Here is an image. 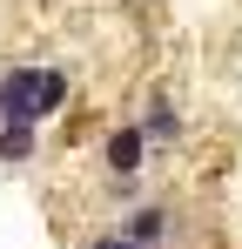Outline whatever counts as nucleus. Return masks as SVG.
Segmentation results:
<instances>
[{
	"label": "nucleus",
	"instance_id": "1",
	"mask_svg": "<svg viewBox=\"0 0 242 249\" xmlns=\"http://www.w3.org/2000/svg\"><path fill=\"white\" fill-rule=\"evenodd\" d=\"M40 74L47 68H7L0 74V122H40Z\"/></svg>",
	"mask_w": 242,
	"mask_h": 249
},
{
	"label": "nucleus",
	"instance_id": "2",
	"mask_svg": "<svg viewBox=\"0 0 242 249\" xmlns=\"http://www.w3.org/2000/svg\"><path fill=\"white\" fill-rule=\"evenodd\" d=\"M101 162H108V175H115V182H135V175H141V162H148V135H141V122L108 128V142H101Z\"/></svg>",
	"mask_w": 242,
	"mask_h": 249
},
{
	"label": "nucleus",
	"instance_id": "3",
	"mask_svg": "<svg viewBox=\"0 0 242 249\" xmlns=\"http://www.w3.org/2000/svg\"><path fill=\"white\" fill-rule=\"evenodd\" d=\"M121 236L141 243V249H161V243H168V209H161V202H135L128 215H121Z\"/></svg>",
	"mask_w": 242,
	"mask_h": 249
},
{
	"label": "nucleus",
	"instance_id": "4",
	"mask_svg": "<svg viewBox=\"0 0 242 249\" xmlns=\"http://www.w3.org/2000/svg\"><path fill=\"white\" fill-rule=\"evenodd\" d=\"M182 128H189V122H182V108H175L168 94H155V101L141 108V135H148V148H175Z\"/></svg>",
	"mask_w": 242,
	"mask_h": 249
},
{
	"label": "nucleus",
	"instance_id": "5",
	"mask_svg": "<svg viewBox=\"0 0 242 249\" xmlns=\"http://www.w3.org/2000/svg\"><path fill=\"white\" fill-rule=\"evenodd\" d=\"M0 162H34V128L27 122H0Z\"/></svg>",
	"mask_w": 242,
	"mask_h": 249
},
{
	"label": "nucleus",
	"instance_id": "6",
	"mask_svg": "<svg viewBox=\"0 0 242 249\" xmlns=\"http://www.w3.org/2000/svg\"><path fill=\"white\" fill-rule=\"evenodd\" d=\"M68 94H74V81H68L61 68H47V74H40V122H47V115H61V108H68Z\"/></svg>",
	"mask_w": 242,
	"mask_h": 249
},
{
	"label": "nucleus",
	"instance_id": "7",
	"mask_svg": "<svg viewBox=\"0 0 242 249\" xmlns=\"http://www.w3.org/2000/svg\"><path fill=\"white\" fill-rule=\"evenodd\" d=\"M87 249H141V243H128L121 229H101V236H94V243H87Z\"/></svg>",
	"mask_w": 242,
	"mask_h": 249
}]
</instances>
